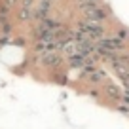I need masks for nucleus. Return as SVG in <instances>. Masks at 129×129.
I'll list each match as a JSON object with an SVG mask.
<instances>
[{
  "label": "nucleus",
  "instance_id": "obj_1",
  "mask_svg": "<svg viewBox=\"0 0 129 129\" xmlns=\"http://www.w3.org/2000/svg\"><path fill=\"white\" fill-rule=\"evenodd\" d=\"M76 28H80L85 36L93 42H97V40H101L103 36H106V25L105 23L89 21V19H84V17H80L76 21Z\"/></svg>",
  "mask_w": 129,
  "mask_h": 129
},
{
  "label": "nucleus",
  "instance_id": "obj_2",
  "mask_svg": "<svg viewBox=\"0 0 129 129\" xmlns=\"http://www.w3.org/2000/svg\"><path fill=\"white\" fill-rule=\"evenodd\" d=\"M82 17L84 19H89V21H97V23H105L110 21L112 17V12L108 10V6L103 2V4H91V6H85V8L80 10Z\"/></svg>",
  "mask_w": 129,
  "mask_h": 129
},
{
  "label": "nucleus",
  "instance_id": "obj_3",
  "mask_svg": "<svg viewBox=\"0 0 129 129\" xmlns=\"http://www.w3.org/2000/svg\"><path fill=\"white\" fill-rule=\"evenodd\" d=\"M95 48L97 49H103V51H108V53H120V51H125L127 49V44L123 40H120L118 36H103L101 40L95 42Z\"/></svg>",
  "mask_w": 129,
  "mask_h": 129
},
{
  "label": "nucleus",
  "instance_id": "obj_4",
  "mask_svg": "<svg viewBox=\"0 0 129 129\" xmlns=\"http://www.w3.org/2000/svg\"><path fill=\"white\" fill-rule=\"evenodd\" d=\"M36 61L48 70H57V69L63 67L64 57H63L61 51H48V53H44V55H36Z\"/></svg>",
  "mask_w": 129,
  "mask_h": 129
},
{
  "label": "nucleus",
  "instance_id": "obj_5",
  "mask_svg": "<svg viewBox=\"0 0 129 129\" xmlns=\"http://www.w3.org/2000/svg\"><path fill=\"white\" fill-rule=\"evenodd\" d=\"M84 80L87 82L89 85H101V84H105V82H106V72H105L103 69H99V67H97V69L93 70V72H89Z\"/></svg>",
  "mask_w": 129,
  "mask_h": 129
},
{
  "label": "nucleus",
  "instance_id": "obj_6",
  "mask_svg": "<svg viewBox=\"0 0 129 129\" xmlns=\"http://www.w3.org/2000/svg\"><path fill=\"white\" fill-rule=\"evenodd\" d=\"M103 93H105L106 99H110L112 103H120V101H121V95H123V91H121L116 84H105Z\"/></svg>",
  "mask_w": 129,
  "mask_h": 129
},
{
  "label": "nucleus",
  "instance_id": "obj_7",
  "mask_svg": "<svg viewBox=\"0 0 129 129\" xmlns=\"http://www.w3.org/2000/svg\"><path fill=\"white\" fill-rule=\"evenodd\" d=\"M85 59L87 57H84V55H80V53H76V55H70V57H67V64H69L70 69H76V70H82L85 67Z\"/></svg>",
  "mask_w": 129,
  "mask_h": 129
},
{
  "label": "nucleus",
  "instance_id": "obj_8",
  "mask_svg": "<svg viewBox=\"0 0 129 129\" xmlns=\"http://www.w3.org/2000/svg\"><path fill=\"white\" fill-rule=\"evenodd\" d=\"M34 8H19L17 10V23H32Z\"/></svg>",
  "mask_w": 129,
  "mask_h": 129
},
{
  "label": "nucleus",
  "instance_id": "obj_9",
  "mask_svg": "<svg viewBox=\"0 0 129 129\" xmlns=\"http://www.w3.org/2000/svg\"><path fill=\"white\" fill-rule=\"evenodd\" d=\"M61 53H63L64 59H67V57H70V55H76V53H78V44H76L74 40L63 42V46H61Z\"/></svg>",
  "mask_w": 129,
  "mask_h": 129
},
{
  "label": "nucleus",
  "instance_id": "obj_10",
  "mask_svg": "<svg viewBox=\"0 0 129 129\" xmlns=\"http://www.w3.org/2000/svg\"><path fill=\"white\" fill-rule=\"evenodd\" d=\"M13 27H15V23H13L12 19L6 21V23H2V25H0V34H2V36H12Z\"/></svg>",
  "mask_w": 129,
  "mask_h": 129
},
{
  "label": "nucleus",
  "instance_id": "obj_11",
  "mask_svg": "<svg viewBox=\"0 0 129 129\" xmlns=\"http://www.w3.org/2000/svg\"><path fill=\"white\" fill-rule=\"evenodd\" d=\"M10 15H12V10L0 2V25L6 23V21H10Z\"/></svg>",
  "mask_w": 129,
  "mask_h": 129
},
{
  "label": "nucleus",
  "instance_id": "obj_12",
  "mask_svg": "<svg viewBox=\"0 0 129 129\" xmlns=\"http://www.w3.org/2000/svg\"><path fill=\"white\" fill-rule=\"evenodd\" d=\"M114 36H118L120 40H123L125 44H127V40H129V30H127V28H123V27H118Z\"/></svg>",
  "mask_w": 129,
  "mask_h": 129
},
{
  "label": "nucleus",
  "instance_id": "obj_13",
  "mask_svg": "<svg viewBox=\"0 0 129 129\" xmlns=\"http://www.w3.org/2000/svg\"><path fill=\"white\" fill-rule=\"evenodd\" d=\"M116 110L120 114H125V116H129V105H123V103H116Z\"/></svg>",
  "mask_w": 129,
  "mask_h": 129
},
{
  "label": "nucleus",
  "instance_id": "obj_14",
  "mask_svg": "<svg viewBox=\"0 0 129 129\" xmlns=\"http://www.w3.org/2000/svg\"><path fill=\"white\" fill-rule=\"evenodd\" d=\"M120 80H121V84H123V89H129V74H125V76H121Z\"/></svg>",
  "mask_w": 129,
  "mask_h": 129
},
{
  "label": "nucleus",
  "instance_id": "obj_15",
  "mask_svg": "<svg viewBox=\"0 0 129 129\" xmlns=\"http://www.w3.org/2000/svg\"><path fill=\"white\" fill-rule=\"evenodd\" d=\"M89 95H91V97H97V95H99V91H97V89H89Z\"/></svg>",
  "mask_w": 129,
  "mask_h": 129
},
{
  "label": "nucleus",
  "instance_id": "obj_16",
  "mask_svg": "<svg viewBox=\"0 0 129 129\" xmlns=\"http://www.w3.org/2000/svg\"><path fill=\"white\" fill-rule=\"evenodd\" d=\"M49 2H51V4H53V2H57V0H49Z\"/></svg>",
  "mask_w": 129,
  "mask_h": 129
}]
</instances>
